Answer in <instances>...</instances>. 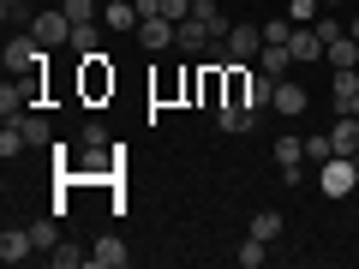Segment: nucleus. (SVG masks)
<instances>
[{"instance_id":"1","label":"nucleus","mask_w":359,"mask_h":269,"mask_svg":"<svg viewBox=\"0 0 359 269\" xmlns=\"http://www.w3.org/2000/svg\"><path fill=\"white\" fill-rule=\"evenodd\" d=\"M257 54H264V25H233L228 36L216 42L210 66H257Z\"/></svg>"},{"instance_id":"2","label":"nucleus","mask_w":359,"mask_h":269,"mask_svg":"<svg viewBox=\"0 0 359 269\" xmlns=\"http://www.w3.org/2000/svg\"><path fill=\"white\" fill-rule=\"evenodd\" d=\"M318 186H323V198H347L359 186L353 156H330V162H318Z\"/></svg>"},{"instance_id":"3","label":"nucleus","mask_w":359,"mask_h":269,"mask_svg":"<svg viewBox=\"0 0 359 269\" xmlns=\"http://www.w3.org/2000/svg\"><path fill=\"white\" fill-rule=\"evenodd\" d=\"M6 72H42V42L30 36V30H13V36H6Z\"/></svg>"},{"instance_id":"4","label":"nucleus","mask_w":359,"mask_h":269,"mask_svg":"<svg viewBox=\"0 0 359 269\" xmlns=\"http://www.w3.org/2000/svg\"><path fill=\"white\" fill-rule=\"evenodd\" d=\"M30 36H36L42 48H66V42H72V18H66L60 6H54V13H36L30 18Z\"/></svg>"},{"instance_id":"5","label":"nucleus","mask_w":359,"mask_h":269,"mask_svg":"<svg viewBox=\"0 0 359 269\" xmlns=\"http://www.w3.org/2000/svg\"><path fill=\"white\" fill-rule=\"evenodd\" d=\"M114 90V66H108V54H84V96H108Z\"/></svg>"},{"instance_id":"6","label":"nucleus","mask_w":359,"mask_h":269,"mask_svg":"<svg viewBox=\"0 0 359 269\" xmlns=\"http://www.w3.org/2000/svg\"><path fill=\"white\" fill-rule=\"evenodd\" d=\"M174 36H180L174 18H144V25H138V42H144L150 54H168V48H174Z\"/></svg>"},{"instance_id":"7","label":"nucleus","mask_w":359,"mask_h":269,"mask_svg":"<svg viewBox=\"0 0 359 269\" xmlns=\"http://www.w3.org/2000/svg\"><path fill=\"white\" fill-rule=\"evenodd\" d=\"M90 263H96V269H126V263H132V251H126V240L102 233V240L90 245Z\"/></svg>"},{"instance_id":"8","label":"nucleus","mask_w":359,"mask_h":269,"mask_svg":"<svg viewBox=\"0 0 359 269\" xmlns=\"http://www.w3.org/2000/svg\"><path fill=\"white\" fill-rule=\"evenodd\" d=\"M30 251H36L30 228H6V233H0V263H25Z\"/></svg>"},{"instance_id":"9","label":"nucleus","mask_w":359,"mask_h":269,"mask_svg":"<svg viewBox=\"0 0 359 269\" xmlns=\"http://www.w3.org/2000/svg\"><path fill=\"white\" fill-rule=\"evenodd\" d=\"M174 48L180 54H204V48H216V36H210L198 18H180V36H174Z\"/></svg>"},{"instance_id":"10","label":"nucleus","mask_w":359,"mask_h":269,"mask_svg":"<svg viewBox=\"0 0 359 269\" xmlns=\"http://www.w3.org/2000/svg\"><path fill=\"white\" fill-rule=\"evenodd\" d=\"M102 25H108V30H138V25H144L138 0H108V6H102Z\"/></svg>"},{"instance_id":"11","label":"nucleus","mask_w":359,"mask_h":269,"mask_svg":"<svg viewBox=\"0 0 359 269\" xmlns=\"http://www.w3.org/2000/svg\"><path fill=\"white\" fill-rule=\"evenodd\" d=\"M287 48H294V60H323V36H318V25H294Z\"/></svg>"},{"instance_id":"12","label":"nucleus","mask_w":359,"mask_h":269,"mask_svg":"<svg viewBox=\"0 0 359 269\" xmlns=\"http://www.w3.org/2000/svg\"><path fill=\"white\" fill-rule=\"evenodd\" d=\"M216 120H222V132H233V138H240V132L257 126V108H252V102H222Z\"/></svg>"},{"instance_id":"13","label":"nucleus","mask_w":359,"mask_h":269,"mask_svg":"<svg viewBox=\"0 0 359 269\" xmlns=\"http://www.w3.org/2000/svg\"><path fill=\"white\" fill-rule=\"evenodd\" d=\"M330 144H335V156H353L359 150V114H347V108H341V120L330 126Z\"/></svg>"},{"instance_id":"14","label":"nucleus","mask_w":359,"mask_h":269,"mask_svg":"<svg viewBox=\"0 0 359 269\" xmlns=\"http://www.w3.org/2000/svg\"><path fill=\"white\" fill-rule=\"evenodd\" d=\"M287 66H294V48H287V42H264V54H257V72L287 78Z\"/></svg>"},{"instance_id":"15","label":"nucleus","mask_w":359,"mask_h":269,"mask_svg":"<svg viewBox=\"0 0 359 269\" xmlns=\"http://www.w3.org/2000/svg\"><path fill=\"white\" fill-rule=\"evenodd\" d=\"M269 108H276V114H306V90H299L294 78H276V102Z\"/></svg>"},{"instance_id":"16","label":"nucleus","mask_w":359,"mask_h":269,"mask_svg":"<svg viewBox=\"0 0 359 269\" xmlns=\"http://www.w3.org/2000/svg\"><path fill=\"white\" fill-rule=\"evenodd\" d=\"M192 18H198V25H204V30H210V36H216V42L228 36V30H233L228 18H222V6H216V0H192Z\"/></svg>"},{"instance_id":"17","label":"nucleus","mask_w":359,"mask_h":269,"mask_svg":"<svg viewBox=\"0 0 359 269\" xmlns=\"http://www.w3.org/2000/svg\"><path fill=\"white\" fill-rule=\"evenodd\" d=\"M330 90H335V108H353V96H359V66H335Z\"/></svg>"},{"instance_id":"18","label":"nucleus","mask_w":359,"mask_h":269,"mask_svg":"<svg viewBox=\"0 0 359 269\" xmlns=\"http://www.w3.org/2000/svg\"><path fill=\"white\" fill-rule=\"evenodd\" d=\"M72 54H96L102 48V18H90V25H72V42H66Z\"/></svg>"},{"instance_id":"19","label":"nucleus","mask_w":359,"mask_h":269,"mask_svg":"<svg viewBox=\"0 0 359 269\" xmlns=\"http://www.w3.org/2000/svg\"><path fill=\"white\" fill-rule=\"evenodd\" d=\"M13 126H18V132H25V144H30V150H42V144H48V138H54V132H48V120H42V114H30V108H25V114H18V120H13Z\"/></svg>"},{"instance_id":"20","label":"nucleus","mask_w":359,"mask_h":269,"mask_svg":"<svg viewBox=\"0 0 359 269\" xmlns=\"http://www.w3.org/2000/svg\"><path fill=\"white\" fill-rule=\"evenodd\" d=\"M233 263H240V269H264L269 263V240H257V233H252V240L233 251Z\"/></svg>"},{"instance_id":"21","label":"nucleus","mask_w":359,"mask_h":269,"mask_svg":"<svg viewBox=\"0 0 359 269\" xmlns=\"http://www.w3.org/2000/svg\"><path fill=\"white\" fill-rule=\"evenodd\" d=\"M245 102H252V108H269V102H276V78H269V72H252V84H245Z\"/></svg>"},{"instance_id":"22","label":"nucleus","mask_w":359,"mask_h":269,"mask_svg":"<svg viewBox=\"0 0 359 269\" xmlns=\"http://www.w3.org/2000/svg\"><path fill=\"white\" fill-rule=\"evenodd\" d=\"M323 60H330V66H359V42L353 36H335L330 48H323Z\"/></svg>"},{"instance_id":"23","label":"nucleus","mask_w":359,"mask_h":269,"mask_svg":"<svg viewBox=\"0 0 359 269\" xmlns=\"http://www.w3.org/2000/svg\"><path fill=\"white\" fill-rule=\"evenodd\" d=\"M252 233L276 245V240H282V209H257V216H252Z\"/></svg>"},{"instance_id":"24","label":"nucleus","mask_w":359,"mask_h":269,"mask_svg":"<svg viewBox=\"0 0 359 269\" xmlns=\"http://www.w3.org/2000/svg\"><path fill=\"white\" fill-rule=\"evenodd\" d=\"M323 13H330L323 0H287V18H294V25H318Z\"/></svg>"},{"instance_id":"25","label":"nucleus","mask_w":359,"mask_h":269,"mask_svg":"<svg viewBox=\"0 0 359 269\" xmlns=\"http://www.w3.org/2000/svg\"><path fill=\"white\" fill-rule=\"evenodd\" d=\"M48 257H54V269H78V263H90V251H78L72 240H60V245H54Z\"/></svg>"},{"instance_id":"26","label":"nucleus","mask_w":359,"mask_h":269,"mask_svg":"<svg viewBox=\"0 0 359 269\" xmlns=\"http://www.w3.org/2000/svg\"><path fill=\"white\" fill-rule=\"evenodd\" d=\"M60 13L72 18V25H90V18H102V6H96V0H60Z\"/></svg>"},{"instance_id":"27","label":"nucleus","mask_w":359,"mask_h":269,"mask_svg":"<svg viewBox=\"0 0 359 269\" xmlns=\"http://www.w3.org/2000/svg\"><path fill=\"white\" fill-rule=\"evenodd\" d=\"M30 240H36V251H54L60 245V228L54 221H30Z\"/></svg>"},{"instance_id":"28","label":"nucleus","mask_w":359,"mask_h":269,"mask_svg":"<svg viewBox=\"0 0 359 269\" xmlns=\"http://www.w3.org/2000/svg\"><path fill=\"white\" fill-rule=\"evenodd\" d=\"M276 162H282V167L306 162V144H299V138H276Z\"/></svg>"},{"instance_id":"29","label":"nucleus","mask_w":359,"mask_h":269,"mask_svg":"<svg viewBox=\"0 0 359 269\" xmlns=\"http://www.w3.org/2000/svg\"><path fill=\"white\" fill-rule=\"evenodd\" d=\"M306 156H311V162H330V156H335L330 132H318V138H306Z\"/></svg>"},{"instance_id":"30","label":"nucleus","mask_w":359,"mask_h":269,"mask_svg":"<svg viewBox=\"0 0 359 269\" xmlns=\"http://www.w3.org/2000/svg\"><path fill=\"white\" fill-rule=\"evenodd\" d=\"M102 144H108V126H102V120H90V126H84V150H102Z\"/></svg>"},{"instance_id":"31","label":"nucleus","mask_w":359,"mask_h":269,"mask_svg":"<svg viewBox=\"0 0 359 269\" xmlns=\"http://www.w3.org/2000/svg\"><path fill=\"white\" fill-rule=\"evenodd\" d=\"M347 36H353V42H359V18H353V25H347Z\"/></svg>"},{"instance_id":"32","label":"nucleus","mask_w":359,"mask_h":269,"mask_svg":"<svg viewBox=\"0 0 359 269\" xmlns=\"http://www.w3.org/2000/svg\"><path fill=\"white\" fill-rule=\"evenodd\" d=\"M347 114H359V96H353V108H347Z\"/></svg>"},{"instance_id":"33","label":"nucleus","mask_w":359,"mask_h":269,"mask_svg":"<svg viewBox=\"0 0 359 269\" xmlns=\"http://www.w3.org/2000/svg\"><path fill=\"white\" fill-rule=\"evenodd\" d=\"M323 6H341V0H323Z\"/></svg>"},{"instance_id":"34","label":"nucleus","mask_w":359,"mask_h":269,"mask_svg":"<svg viewBox=\"0 0 359 269\" xmlns=\"http://www.w3.org/2000/svg\"><path fill=\"white\" fill-rule=\"evenodd\" d=\"M353 167H359V150H353Z\"/></svg>"}]
</instances>
